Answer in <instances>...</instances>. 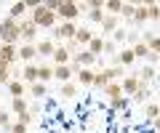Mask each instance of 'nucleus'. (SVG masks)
I'll return each mask as SVG.
<instances>
[{
    "label": "nucleus",
    "instance_id": "ea45409f",
    "mask_svg": "<svg viewBox=\"0 0 160 133\" xmlns=\"http://www.w3.org/2000/svg\"><path fill=\"white\" fill-rule=\"evenodd\" d=\"M16 122H24V125H29V122H32V112H24V115H16Z\"/></svg>",
    "mask_w": 160,
    "mask_h": 133
},
{
    "label": "nucleus",
    "instance_id": "9d476101",
    "mask_svg": "<svg viewBox=\"0 0 160 133\" xmlns=\"http://www.w3.org/2000/svg\"><path fill=\"white\" fill-rule=\"evenodd\" d=\"M6 88H8V93H11V98H24V96L29 93V85L22 80V77H13Z\"/></svg>",
    "mask_w": 160,
    "mask_h": 133
},
{
    "label": "nucleus",
    "instance_id": "a18cd8bd",
    "mask_svg": "<svg viewBox=\"0 0 160 133\" xmlns=\"http://www.w3.org/2000/svg\"><path fill=\"white\" fill-rule=\"evenodd\" d=\"M0 109H3V104H0Z\"/></svg>",
    "mask_w": 160,
    "mask_h": 133
},
{
    "label": "nucleus",
    "instance_id": "6e6552de",
    "mask_svg": "<svg viewBox=\"0 0 160 133\" xmlns=\"http://www.w3.org/2000/svg\"><path fill=\"white\" fill-rule=\"evenodd\" d=\"M120 85H123V93H126L128 98H133L139 91H142L144 83L139 80V72H133V75H126V77H123V80H120Z\"/></svg>",
    "mask_w": 160,
    "mask_h": 133
},
{
    "label": "nucleus",
    "instance_id": "2f4dec72",
    "mask_svg": "<svg viewBox=\"0 0 160 133\" xmlns=\"http://www.w3.org/2000/svg\"><path fill=\"white\" fill-rule=\"evenodd\" d=\"M13 80V75H11V64H6V61H0V83H11Z\"/></svg>",
    "mask_w": 160,
    "mask_h": 133
},
{
    "label": "nucleus",
    "instance_id": "a211bd4d",
    "mask_svg": "<svg viewBox=\"0 0 160 133\" xmlns=\"http://www.w3.org/2000/svg\"><path fill=\"white\" fill-rule=\"evenodd\" d=\"M118 64L120 67H123V69H126V67H131L133 61H136V56H133V48H123V51H118Z\"/></svg>",
    "mask_w": 160,
    "mask_h": 133
},
{
    "label": "nucleus",
    "instance_id": "e433bc0d",
    "mask_svg": "<svg viewBox=\"0 0 160 133\" xmlns=\"http://www.w3.org/2000/svg\"><path fill=\"white\" fill-rule=\"evenodd\" d=\"M123 40H128V29H120L118 27V32L112 35V43H123Z\"/></svg>",
    "mask_w": 160,
    "mask_h": 133
},
{
    "label": "nucleus",
    "instance_id": "4468645a",
    "mask_svg": "<svg viewBox=\"0 0 160 133\" xmlns=\"http://www.w3.org/2000/svg\"><path fill=\"white\" fill-rule=\"evenodd\" d=\"M0 61L6 64L19 61V45H0Z\"/></svg>",
    "mask_w": 160,
    "mask_h": 133
},
{
    "label": "nucleus",
    "instance_id": "c756f323",
    "mask_svg": "<svg viewBox=\"0 0 160 133\" xmlns=\"http://www.w3.org/2000/svg\"><path fill=\"white\" fill-rule=\"evenodd\" d=\"M46 93H48L46 83H35V85H29V96H32V98H43Z\"/></svg>",
    "mask_w": 160,
    "mask_h": 133
},
{
    "label": "nucleus",
    "instance_id": "ddd939ff",
    "mask_svg": "<svg viewBox=\"0 0 160 133\" xmlns=\"http://www.w3.org/2000/svg\"><path fill=\"white\" fill-rule=\"evenodd\" d=\"M93 37H96V35L91 32V27H78V35H75V45H83V48H88Z\"/></svg>",
    "mask_w": 160,
    "mask_h": 133
},
{
    "label": "nucleus",
    "instance_id": "20e7f679",
    "mask_svg": "<svg viewBox=\"0 0 160 133\" xmlns=\"http://www.w3.org/2000/svg\"><path fill=\"white\" fill-rule=\"evenodd\" d=\"M96 59H99V56H93V53L88 51V48H80V51L75 53V59H72V72L78 75L80 69H93Z\"/></svg>",
    "mask_w": 160,
    "mask_h": 133
},
{
    "label": "nucleus",
    "instance_id": "5701e85b",
    "mask_svg": "<svg viewBox=\"0 0 160 133\" xmlns=\"http://www.w3.org/2000/svg\"><path fill=\"white\" fill-rule=\"evenodd\" d=\"M144 21H149L147 3H136V8H133V24H144Z\"/></svg>",
    "mask_w": 160,
    "mask_h": 133
},
{
    "label": "nucleus",
    "instance_id": "f03ea898",
    "mask_svg": "<svg viewBox=\"0 0 160 133\" xmlns=\"http://www.w3.org/2000/svg\"><path fill=\"white\" fill-rule=\"evenodd\" d=\"M29 19L38 24V29H56V21H59V16L53 11H48L46 3H43L40 8H35V11L29 13Z\"/></svg>",
    "mask_w": 160,
    "mask_h": 133
},
{
    "label": "nucleus",
    "instance_id": "473e14b6",
    "mask_svg": "<svg viewBox=\"0 0 160 133\" xmlns=\"http://www.w3.org/2000/svg\"><path fill=\"white\" fill-rule=\"evenodd\" d=\"M149 53H152V51H149L147 43H136V45H133V56H136V59H149Z\"/></svg>",
    "mask_w": 160,
    "mask_h": 133
},
{
    "label": "nucleus",
    "instance_id": "c03bdc74",
    "mask_svg": "<svg viewBox=\"0 0 160 133\" xmlns=\"http://www.w3.org/2000/svg\"><path fill=\"white\" fill-rule=\"evenodd\" d=\"M158 104H160V96H158Z\"/></svg>",
    "mask_w": 160,
    "mask_h": 133
},
{
    "label": "nucleus",
    "instance_id": "2eb2a0df",
    "mask_svg": "<svg viewBox=\"0 0 160 133\" xmlns=\"http://www.w3.org/2000/svg\"><path fill=\"white\" fill-rule=\"evenodd\" d=\"M75 77V72H72V64H67V67H53V80H59L64 85V83H69Z\"/></svg>",
    "mask_w": 160,
    "mask_h": 133
},
{
    "label": "nucleus",
    "instance_id": "4be33fe9",
    "mask_svg": "<svg viewBox=\"0 0 160 133\" xmlns=\"http://www.w3.org/2000/svg\"><path fill=\"white\" fill-rule=\"evenodd\" d=\"M104 96L112 101V98H120V96H126L123 93V85H120V80H115V83H109L107 88H104Z\"/></svg>",
    "mask_w": 160,
    "mask_h": 133
},
{
    "label": "nucleus",
    "instance_id": "c9c22d12",
    "mask_svg": "<svg viewBox=\"0 0 160 133\" xmlns=\"http://www.w3.org/2000/svg\"><path fill=\"white\" fill-rule=\"evenodd\" d=\"M147 98H149V85L144 83V85H142V91H139L136 96H133V101H147Z\"/></svg>",
    "mask_w": 160,
    "mask_h": 133
},
{
    "label": "nucleus",
    "instance_id": "58836bf2",
    "mask_svg": "<svg viewBox=\"0 0 160 133\" xmlns=\"http://www.w3.org/2000/svg\"><path fill=\"white\" fill-rule=\"evenodd\" d=\"M29 125H24V122H11V131L8 133H27Z\"/></svg>",
    "mask_w": 160,
    "mask_h": 133
},
{
    "label": "nucleus",
    "instance_id": "72a5a7b5",
    "mask_svg": "<svg viewBox=\"0 0 160 133\" xmlns=\"http://www.w3.org/2000/svg\"><path fill=\"white\" fill-rule=\"evenodd\" d=\"M139 80L147 83V85H149V80H155V67H152V64H147V67L139 72Z\"/></svg>",
    "mask_w": 160,
    "mask_h": 133
},
{
    "label": "nucleus",
    "instance_id": "f3484780",
    "mask_svg": "<svg viewBox=\"0 0 160 133\" xmlns=\"http://www.w3.org/2000/svg\"><path fill=\"white\" fill-rule=\"evenodd\" d=\"M22 80L27 83V85H35V83H38V64H24Z\"/></svg>",
    "mask_w": 160,
    "mask_h": 133
},
{
    "label": "nucleus",
    "instance_id": "7ed1b4c3",
    "mask_svg": "<svg viewBox=\"0 0 160 133\" xmlns=\"http://www.w3.org/2000/svg\"><path fill=\"white\" fill-rule=\"evenodd\" d=\"M88 8V3H75V0H62V6H59L56 16L62 19V21H75V19L80 16V13Z\"/></svg>",
    "mask_w": 160,
    "mask_h": 133
},
{
    "label": "nucleus",
    "instance_id": "1a4fd4ad",
    "mask_svg": "<svg viewBox=\"0 0 160 133\" xmlns=\"http://www.w3.org/2000/svg\"><path fill=\"white\" fill-rule=\"evenodd\" d=\"M88 19H91V24H102L107 19V11H104L102 0H91L88 3Z\"/></svg>",
    "mask_w": 160,
    "mask_h": 133
},
{
    "label": "nucleus",
    "instance_id": "7c9ffc66",
    "mask_svg": "<svg viewBox=\"0 0 160 133\" xmlns=\"http://www.w3.org/2000/svg\"><path fill=\"white\" fill-rule=\"evenodd\" d=\"M147 13H149V21L160 24V3H152V0H149L147 3Z\"/></svg>",
    "mask_w": 160,
    "mask_h": 133
},
{
    "label": "nucleus",
    "instance_id": "39448f33",
    "mask_svg": "<svg viewBox=\"0 0 160 133\" xmlns=\"http://www.w3.org/2000/svg\"><path fill=\"white\" fill-rule=\"evenodd\" d=\"M72 45H75V43H69V45L59 43V45H56V51H53V56H51V64H53V67H67V64H72V59H75Z\"/></svg>",
    "mask_w": 160,
    "mask_h": 133
},
{
    "label": "nucleus",
    "instance_id": "b1692460",
    "mask_svg": "<svg viewBox=\"0 0 160 133\" xmlns=\"http://www.w3.org/2000/svg\"><path fill=\"white\" fill-rule=\"evenodd\" d=\"M104 45H107V37L96 35V37L91 40V45H88V51H91L93 56H102V53H104Z\"/></svg>",
    "mask_w": 160,
    "mask_h": 133
},
{
    "label": "nucleus",
    "instance_id": "f8f14e48",
    "mask_svg": "<svg viewBox=\"0 0 160 133\" xmlns=\"http://www.w3.org/2000/svg\"><path fill=\"white\" fill-rule=\"evenodd\" d=\"M35 59H38V48H35V45H27V43H22V45H19V61L35 64Z\"/></svg>",
    "mask_w": 160,
    "mask_h": 133
},
{
    "label": "nucleus",
    "instance_id": "aec40b11",
    "mask_svg": "<svg viewBox=\"0 0 160 133\" xmlns=\"http://www.w3.org/2000/svg\"><path fill=\"white\" fill-rule=\"evenodd\" d=\"M75 77H78V85L91 88V85H93V77H96V69H80Z\"/></svg>",
    "mask_w": 160,
    "mask_h": 133
},
{
    "label": "nucleus",
    "instance_id": "412c9836",
    "mask_svg": "<svg viewBox=\"0 0 160 133\" xmlns=\"http://www.w3.org/2000/svg\"><path fill=\"white\" fill-rule=\"evenodd\" d=\"M123 8H126V3H120V0H107L104 3L107 16H123Z\"/></svg>",
    "mask_w": 160,
    "mask_h": 133
},
{
    "label": "nucleus",
    "instance_id": "423d86ee",
    "mask_svg": "<svg viewBox=\"0 0 160 133\" xmlns=\"http://www.w3.org/2000/svg\"><path fill=\"white\" fill-rule=\"evenodd\" d=\"M53 35H56V40H62V43H75L78 24H75V21H62V24H56Z\"/></svg>",
    "mask_w": 160,
    "mask_h": 133
},
{
    "label": "nucleus",
    "instance_id": "f704fd0d",
    "mask_svg": "<svg viewBox=\"0 0 160 133\" xmlns=\"http://www.w3.org/2000/svg\"><path fill=\"white\" fill-rule=\"evenodd\" d=\"M62 96H64V98L78 96V85H75V83H64V85H62Z\"/></svg>",
    "mask_w": 160,
    "mask_h": 133
},
{
    "label": "nucleus",
    "instance_id": "dca6fc26",
    "mask_svg": "<svg viewBox=\"0 0 160 133\" xmlns=\"http://www.w3.org/2000/svg\"><path fill=\"white\" fill-rule=\"evenodd\" d=\"M142 43H147L149 51H152L155 56H160V35H155V32H144V35H142Z\"/></svg>",
    "mask_w": 160,
    "mask_h": 133
},
{
    "label": "nucleus",
    "instance_id": "49530a36",
    "mask_svg": "<svg viewBox=\"0 0 160 133\" xmlns=\"http://www.w3.org/2000/svg\"><path fill=\"white\" fill-rule=\"evenodd\" d=\"M158 29H160V24H158Z\"/></svg>",
    "mask_w": 160,
    "mask_h": 133
},
{
    "label": "nucleus",
    "instance_id": "6ab92c4d",
    "mask_svg": "<svg viewBox=\"0 0 160 133\" xmlns=\"http://www.w3.org/2000/svg\"><path fill=\"white\" fill-rule=\"evenodd\" d=\"M53 80V64H38V83H51Z\"/></svg>",
    "mask_w": 160,
    "mask_h": 133
},
{
    "label": "nucleus",
    "instance_id": "393cba45",
    "mask_svg": "<svg viewBox=\"0 0 160 133\" xmlns=\"http://www.w3.org/2000/svg\"><path fill=\"white\" fill-rule=\"evenodd\" d=\"M128 104H131V98L120 96V98H112V101H109V109L112 112H123V109H128Z\"/></svg>",
    "mask_w": 160,
    "mask_h": 133
},
{
    "label": "nucleus",
    "instance_id": "4c0bfd02",
    "mask_svg": "<svg viewBox=\"0 0 160 133\" xmlns=\"http://www.w3.org/2000/svg\"><path fill=\"white\" fill-rule=\"evenodd\" d=\"M133 8H136V3H126V8H123V19H131V21H133Z\"/></svg>",
    "mask_w": 160,
    "mask_h": 133
},
{
    "label": "nucleus",
    "instance_id": "f257e3e1",
    "mask_svg": "<svg viewBox=\"0 0 160 133\" xmlns=\"http://www.w3.org/2000/svg\"><path fill=\"white\" fill-rule=\"evenodd\" d=\"M22 40V29H19V21L16 19H3L0 24V45H16Z\"/></svg>",
    "mask_w": 160,
    "mask_h": 133
},
{
    "label": "nucleus",
    "instance_id": "37998d69",
    "mask_svg": "<svg viewBox=\"0 0 160 133\" xmlns=\"http://www.w3.org/2000/svg\"><path fill=\"white\" fill-rule=\"evenodd\" d=\"M158 69H160V61H158Z\"/></svg>",
    "mask_w": 160,
    "mask_h": 133
},
{
    "label": "nucleus",
    "instance_id": "9b49d317",
    "mask_svg": "<svg viewBox=\"0 0 160 133\" xmlns=\"http://www.w3.org/2000/svg\"><path fill=\"white\" fill-rule=\"evenodd\" d=\"M56 45H59V43H53L51 37H40V40L35 43V48H38V56H40V59H51L53 51H56Z\"/></svg>",
    "mask_w": 160,
    "mask_h": 133
},
{
    "label": "nucleus",
    "instance_id": "79ce46f5",
    "mask_svg": "<svg viewBox=\"0 0 160 133\" xmlns=\"http://www.w3.org/2000/svg\"><path fill=\"white\" fill-rule=\"evenodd\" d=\"M152 131H155V133H160V117H158V120H152Z\"/></svg>",
    "mask_w": 160,
    "mask_h": 133
},
{
    "label": "nucleus",
    "instance_id": "a878e982",
    "mask_svg": "<svg viewBox=\"0 0 160 133\" xmlns=\"http://www.w3.org/2000/svg\"><path fill=\"white\" fill-rule=\"evenodd\" d=\"M11 112H13V115H24V112H29L27 98H11Z\"/></svg>",
    "mask_w": 160,
    "mask_h": 133
},
{
    "label": "nucleus",
    "instance_id": "cd10ccee",
    "mask_svg": "<svg viewBox=\"0 0 160 133\" xmlns=\"http://www.w3.org/2000/svg\"><path fill=\"white\" fill-rule=\"evenodd\" d=\"M27 11H29V8H27V3H13V6H11V13H8V16H11V19H16V21H22V16H24Z\"/></svg>",
    "mask_w": 160,
    "mask_h": 133
},
{
    "label": "nucleus",
    "instance_id": "c85d7f7f",
    "mask_svg": "<svg viewBox=\"0 0 160 133\" xmlns=\"http://www.w3.org/2000/svg\"><path fill=\"white\" fill-rule=\"evenodd\" d=\"M144 117H149V122L160 117V104H158V101H149V104L144 107Z\"/></svg>",
    "mask_w": 160,
    "mask_h": 133
},
{
    "label": "nucleus",
    "instance_id": "a19ab883",
    "mask_svg": "<svg viewBox=\"0 0 160 133\" xmlns=\"http://www.w3.org/2000/svg\"><path fill=\"white\" fill-rule=\"evenodd\" d=\"M104 53H115V56H118V51H115V43H112V40H107V45H104Z\"/></svg>",
    "mask_w": 160,
    "mask_h": 133
},
{
    "label": "nucleus",
    "instance_id": "0eeeda50",
    "mask_svg": "<svg viewBox=\"0 0 160 133\" xmlns=\"http://www.w3.org/2000/svg\"><path fill=\"white\" fill-rule=\"evenodd\" d=\"M19 29H22V40L27 43V45H35V43H38V24H35L32 19H22V21H19Z\"/></svg>",
    "mask_w": 160,
    "mask_h": 133
},
{
    "label": "nucleus",
    "instance_id": "bb28decb",
    "mask_svg": "<svg viewBox=\"0 0 160 133\" xmlns=\"http://www.w3.org/2000/svg\"><path fill=\"white\" fill-rule=\"evenodd\" d=\"M102 29H104V35H115L118 32V16H107L102 21Z\"/></svg>",
    "mask_w": 160,
    "mask_h": 133
}]
</instances>
